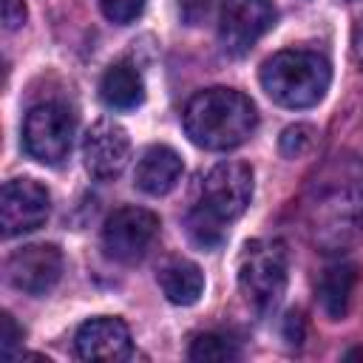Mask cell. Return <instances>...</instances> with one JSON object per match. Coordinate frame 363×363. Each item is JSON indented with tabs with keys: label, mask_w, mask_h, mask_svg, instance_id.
<instances>
[{
	"label": "cell",
	"mask_w": 363,
	"mask_h": 363,
	"mask_svg": "<svg viewBox=\"0 0 363 363\" xmlns=\"http://www.w3.org/2000/svg\"><path fill=\"white\" fill-rule=\"evenodd\" d=\"M252 199V170L244 162L227 159L218 162L216 167L207 170L201 187H199V201L187 213V233L190 238L213 250L224 241V224L235 221L244 216Z\"/></svg>",
	"instance_id": "2"
},
{
	"label": "cell",
	"mask_w": 363,
	"mask_h": 363,
	"mask_svg": "<svg viewBox=\"0 0 363 363\" xmlns=\"http://www.w3.org/2000/svg\"><path fill=\"white\" fill-rule=\"evenodd\" d=\"M159 235V218L145 207H119L102 227V247L113 261L133 264L147 255Z\"/></svg>",
	"instance_id": "7"
},
{
	"label": "cell",
	"mask_w": 363,
	"mask_h": 363,
	"mask_svg": "<svg viewBox=\"0 0 363 363\" xmlns=\"http://www.w3.org/2000/svg\"><path fill=\"white\" fill-rule=\"evenodd\" d=\"M182 170V156L170 145H150L136 162L133 182L147 196H164L179 184Z\"/></svg>",
	"instance_id": "13"
},
{
	"label": "cell",
	"mask_w": 363,
	"mask_h": 363,
	"mask_svg": "<svg viewBox=\"0 0 363 363\" xmlns=\"http://www.w3.org/2000/svg\"><path fill=\"white\" fill-rule=\"evenodd\" d=\"M0 326H3V335H0V352H3V357H11V354H14V346L23 343V329L14 323V318H11L9 312L3 315Z\"/></svg>",
	"instance_id": "21"
},
{
	"label": "cell",
	"mask_w": 363,
	"mask_h": 363,
	"mask_svg": "<svg viewBox=\"0 0 363 363\" xmlns=\"http://www.w3.org/2000/svg\"><path fill=\"white\" fill-rule=\"evenodd\" d=\"M96 3H99L102 14L111 23H119V26L133 23L145 9V0H96Z\"/></svg>",
	"instance_id": "19"
},
{
	"label": "cell",
	"mask_w": 363,
	"mask_h": 363,
	"mask_svg": "<svg viewBox=\"0 0 363 363\" xmlns=\"http://www.w3.org/2000/svg\"><path fill=\"white\" fill-rule=\"evenodd\" d=\"M255 125L252 99L233 88L199 91L184 108V130L204 150H233L252 136Z\"/></svg>",
	"instance_id": "3"
},
{
	"label": "cell",
	"mask_w": 363,
	"mask_h": 363,
	"mask_svg": "<svg viewBox=\"0 0 363 363\" xmlns=\"http://www.w3.org/2000/svg\"><path fill=\"white\" fill-rule=\"evenodd\" d=\"M289 278V258L281 241H250L238 261V286L255 312H269L284 298Z\"/></svg>",
	"instance_id": "5"
},
{
	"label": "cell",
	"mask_w": 363,
	"mask_h": 363,
	"mask_svg": "<svg viewBox=\"0 0 363 363\" xmlns=\"http://www.w3.org/2000/svg\"><path fill=\"white\" fill-rule=\"evenodd\" d=\"M159 286L164 298L176 306H190L204 292V272L184 258H176L159 269Z\"/></svg>",
	"instance_id": "16"
},
{
	"label": "cell",
	"mask_w": 363,
	"mask_h": 363,
	"mask_svg": "<svg viewBox=\"0 0 363 363\" xmlns=\"http://www.w3.org/2000/svg\"><path fill=\"white\" fill-rule=\"evenodd\" d=\"M354 51H357V60L363 62V26H360V31H357V40H354Z\"/></svg>",
	"instance_id": "23"
},
{
	"label": "cell",
	"mask_w": 363,
	"mask_h": 363,
	"mask_svg": "<svg viewBox=\"0 0 363 363\" xmlns=\"http://www.w3.org/2000/svg\"><path fill=\"white\" fill-rule=\"evenodd\" d=\"M303 224L320 252L346 250L363 230V159L329 156L303 193Z\"/></svg>",
	"instance_id": "1"
},
{
	"label": "cell",
	"mask_w": 363,
	"mask_h": 363,
	"mask_svg": "<svg viewBox=\"0 0 363 363\" xmlns=\"http://www.w3.org/2000/svg\"><path fill=\"white\" fill-rule=\"evenodd\" d=\"M315 142V128L309 125H289L284 133H281V153L289 156V159H298L303 156Z\"/></svg>",
	"instance_id": "18"
},
{
	"label": "cell",
	"mask_w": 363,
	"mask_h": 363,
	"mask_svg": "<svg viewBox=\"0 0 363 363\" xmlns=\"http://www.w3.org/2000/svg\"><path fill=\"white\" fill-rule=\"evenodd\" d=\"M357 284V267L354 264H332L323 269L320 281H318V301L320 309L326 312V318L332 320H343L352 303V292Z\"/></svg>",
	"instance_id": "15"
},
{
	"label": "cell",
	"mask_w": 363,
	"mask_h": 363,
	"mask_svg": "<svg viewBox=\"0 0 363 363\" xmlns=\"http://www.w3.org/2000/svg\"><path fill=\"white\" fill-rule=\"evenodd\" d=\"M216 9V0H179V14L187 26H201Z\"/></svg>",
	"instance_id": "20"
},
{
	"label": "cell",
	"mask_w": 363,
	"mask_h": 363,
	"mask_svg": "<svg viewBox=\"0 0 363 363\" xmlns=\"http://www.w3.org/2000/svg\"><path fill=\"white\" fill-rule=\"evenodd\" d=\"M77 354L82 360H128L133 352L130 329L119 318H91L77 329Z\"/></svg>",
	"instance_id": "12"
},
{
	"label": "cell",
	"mask_w": 363,
	"mask_h": 363,
	"mask_svg": "<svg viewBox=\"0 0 363 363\" xmlns=\"http://www.w3.org/2000/svg\"><path fill=\"white\" fill-rule=\"evenodd\" d=\"M6 278L26 295H45L62 278V252L54 244H28L6 261Z\"/></svg>",
	"instance_id": "10"
},
{
	"label": "cell",
	"mask_w": 363,
	"mask_h": 363,
	"mask_svg": "<svg viewBox=\"0 0 363 363\" xmlns=\"http://www.w3.org/2000/svg\"><path fill=\"white\" fill-rule=\"evenodd\" d=\"M3 23L9 31L20 28L26 23V3L23 0H6L3 3Z\"/></svg>",
	"instance_id": "22"
},
{
	"label": "cell",
	"mask_w": 363,
	"mask_h": 363,
	"mask_svg": "<svg viewBox=\"0 0 363 363\" xmlns=\"http://www.w3.org/2000/svg\"><path fill=\"white\" fill-rule=\"evenodd\" d=\"M82 159L91 176L116 179L130 159V136L113 119H99L82 139Z\"/></svg>",
	"instance_id": "11"
},
{
	"label": "cell",
	"mask_w": 363,
	"mask_h": 363,
	"mask_svg": "<svg viewBox=\"0 0 363 363\" xmlns=\"http://www.w3.org/2000/svg\"><path fill=\"white\" fill-rule=\"evenodd\" d=\"M354 357H363V349H352V352H346V360H354Z\"/></svg>",
	"instance_id": "24"
},
{
	"label": "cell",
	"mask_w": 363,
	"mask_h": 363,
	"mask_svg": "<svg viewBox=\"0 0 363 363\" xmlns=\"http://www.w3.org/2000/svg\"><path fill=\"white\" fill-rule=\"evenodd\" d=\"M51 213V196L48 190L34 179H11L3 184L0 196V224L3 235L14 238L23 233H31L48 221Z\"/></svg>",
	"instance_id": "9"
},
{
	"label": "cell",
	"mask_w": 363,
	"mask_h": 363,
	"mask_svg": "<svg viewBox=\"0 0 363 363\" xmlns=\"http://www.w3.org/2000/svg\"><path fill=\"white\" fill-rule=\"evenodd\" d=\"M332 82L329 60L318 51L286 48L261 65V85L267 96L284 108H312L323 99Z\"/></svg>",
	"instance_id": "4"
},
{
	"label": "cell",
	"mask_w": 363,
	"mask_h": 363,
	"mask_svg": "<svg viewBox=\"0 0 363 363\" xmlns=\"http://www.w3.org/2000/svg\"><path fill=\"white\" fill-rule=\"evenodd\" d=\"M275 26L272 0H224L218 17V40L227 54H247Z\"/></svg>",
	"instance_id": "8"
},
{
	"label": "cell",
	"mask_w": 363,
	"mask_h": 363,
	"mask_svg": "<svg viewBox=\"0 0 363 363\" xmlns=\"http://www.w3.org/2000/svg\"><path fill=\"white\" fill-rule=\"evenodd\" d=\"M187 357L190 360H235L238 357V346L227 335L204 332V335L193 337V343L187 349Z\"/></svg>",
	"instance_id": "17"
},
{
	"label": "cell",
	"mask_w": 363,
	"mask_h": 363,
	"mask_svg": "<svg viewBox=\"0 0 363 363\" xmlns=\"http://www.w3.org/2000/svg\"><path fill=\"white\" fill-rule=\"evenodd\" d=\"M74 142V113L60 102H40L26 113L23 147L40 164H62Z\"/></svg>",
	"instance_id": "6"
},
{
	"label": "cell",
	"mask_w": 363,
	"mask_h": 363,
	"mask_svg": "<svg viewBox=\"0 0 363 363\" xmlns=\"http://www.w3.org/2000/svg\"><path fill=\"white\" fill-rule=\"evenodd\" d=\"M99 96L113 111H130V108L142 105V99H145V79H142L139 68L125 62V60L113 62L102 74V79H99Z\"/></svg>",
	"instance_id": "14"
}]
</instances>
